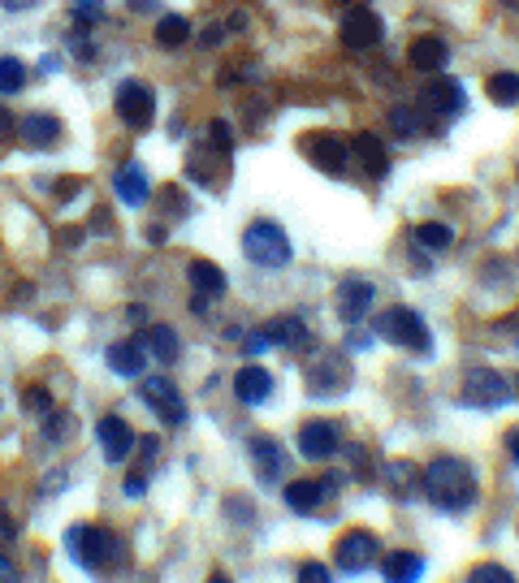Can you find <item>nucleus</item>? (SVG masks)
Wrapping results in <instances>:
<instances>
[{"label": "nucleus", "mask_w": 519, "mask_h": 583, "mask_svg": "<svg viewBox=\"0 0 519 583\" xmlns=\"http://www.w3.org/2000/svg\"><path fill=\"white\" fill-rule=\"evenodd\" d=\"M425 497L446 510V515H464L477 506L481 497V484H477V467L468 458H455V454H438L429 467H425Z\"/></svg>", "instance_id": "nucleus-1"}, {"label": "nucleus", "mask_w": 519, "mask_h": 583, "mask_svg": "<svg viewBox=\"0 0 519 583\" xmlns=\"http://www.w3.org/2000/svg\"><path fill=\"white\" fill-rule=\"evenodd\" d=\"M69 549L78 558V567H87L91 575H104L113 580L117 571H126V545L113 528H100V523H78L69 536Z\"/></svg>", "instance_id": "nucleus-2"}, {"label": "nucleus", "mask_w": 519, "mask_h": 583, "mask_svg": "<svg viewBox=\"0 0 519 583\" xmlns=\"http://www.w3.org/2000/svg\"><path fill=\"white\" fill-rule=\"evenodd\" d=\"M243 256L260 269H286L295 260V243L277 221H251L243 230Z\"/></svg>", "instance_id": "nucleus-3"}, {"label": "nucleus", "mask_w": 519, "mask_h": 583, "mask_svg": "<svg viewBox=\"0 0 519 583\" xmlns=\"http://www.w3.org/2000/svg\"><path fill=\"white\" fill-rule=\"evenodd\" d=\"M377 333H381L390 346H403V350H412V354H429V350H433V333H429L425 315L412 311V307H390V311H381V315H377Z\"/></svg>", "instance_id": "nucleus-4"}, {"label": "nucleus", "mask_w": 519, "mask_h": 583, "mask_svg": "<svg viewBox=\"0 0 519 583\" xmlns=\"http://www.w3.org/2000/svg\"><path fill=\"white\" fill-rule=\"evenodd\" d=\"M459 398H464V406H472V411H503V406L516 398V389H511V380H507L503 372H494V367H468Z\"/></svg>", "instance_id": "nucleus-5"}, {"label": "nucleus", "mask_w": 519, "mask_h": 583, "mask_svg": "<svg viewBox=\"0 0 519 583\" xmlns=\"http://www.w3.org/2000/svg\"><path fill=\"white\" fill-rule=\"evenodd\" d=\"M464 108H468V91H464V82L451 78V74H433V82H429L425 95H420V113H425L429 121L446 126V121H455Z\"/></svg>", "instance_id": "nucleus-6"}, {"label": "nucleus", "mask_w": 519, "mask_h": 583, "mask_svg": "<svg viewBox=\"0 0 519 583\" xmlns=\"http://www.w3.org/2000/svg\"><path fill=\"white\" fill-rule=\"evenodd\" d=\"M377 562H381V541H377L373 532L351 528V532L338 536V545H334V567H338L342 575H364V571H373Z\"/></svg>", "instance_id": "nucleus-7"}, {"label": "nucleus", "mask_w": 519, "mask_h": 583, "mask_svg": "<svg viewBox=\"0 0 519 583\" xmlns=\"http://www.w3.org/2000/svg\"><path fill=\"white\" fill-rule=\"evenodd\" d=\"M299 152H303L321 173H329V178H342L347 165H351V143H347L342 134H334V130H312V134H303V139H299Z\"/></svg>", "instance_id": "nucleus-8"}, {"label": "nucleus", "mask_w": 519, "mask_h": 583, "mask_svg": "<svg viewBox=\"0 0 519 583\" xmlns=\"http://www.w3.org/2000/svg\"><path fill=\"white\" fill-rule=\"evenodd\" d=\"M113 108H117L121 126H130V130H147V126L156 121V95H152V87L139 82V78H126V82L113 91Z\"/></svg>", "instance_id": "nucleus-9"}, {"label": "nucleus", "mask_w": 519, "mask_h": 583, "mask_svg": "<svg viewBox=\"0 0 519 583\" xmlns=\"http://www.w3.org/2000/svg\"><path fill=\"white\" fill-rule=\"evenodd\" d=\"M351 385V363L342 350H321L312 354L308 363V393L312 398H329V393H342Z\"/></svg>", "instance_id": "nucleus-10"}, {"label": "nucleus", "mask_w": 519, "mask_h": 583, "mask_svg": "<svg viewBox=\"0 0 519 583\" xmlns=\"http://www.w3.org/2000/svg\"><path fill=\"white\" fill-rule=\"evenodd\" d=\"M338 35H342V43H347L351 52H368V48H377V43H381L386 22H381V13H377V9L355 4V9H347V13H342Z\"/></svg>", "instance_id": "nucleus-11"}, {"label": "nucleus", "mask_w": 519, "mask_h": 583, "mask_svg": "<svg viewBox=\"0 0 519 583\" xmlns=\"http://www.w3.org/2000/svg\"><path fill=\"white\" fill-rule=\"evenodd\" d=\"M342 450V424L338 419H308L299 428V454L303 458H334Z\"/></svg>", "instance_id": "nucleus-12"}, {"label": "nucleus", "mask_w": 519, "mask_h": 583, "mask_svg": "<svg viewBox=\"0 0 519 583\" xmlns=\"http://www.w3.org/2000/svg\"><path fill=\"white\" fill-rule=\"evenodd\" d=\"M139 398L165 419V424H182L186 419V402H182V393H178V385L173 380H165V376H152V380H143L139 385Z\"/></svg>", "instance_id": "nucleus-13"}, {"label": "nucleus", "mask_w": 519, "mask_h": 583, "mask_svg": "<svg viewBox=\"0 0 519 583\" xmlns=\"http://www.w3.org/2000/svg\"><path fill=\"white\" fill-rule=\"evenodd\" d=\"M256 333L264 337L269 350H273V346H282V350H308V341H312L308 320L295 315V311H290V315H273V320H264Z\"/></svg>", "instance_id": "nucleus-14"}, {"label": "nucleus", "mask_w": 519, "mask_h": 583, "mask_svg": "<svg viewBox=\"0 0 519 583\" xmlns=\"http://www.w3.org/2000/svg\"><path fill=\"white\" fill-rule=\"evenodd\" d=\"M95 441H100V450H104L108 463H126V458L134 454V445H139L134 428H130L121 415H104V419L95 424Z\"/></svg>", "instance_id": "nucleus-15"}, {"label": "nucleus", "mask_w": 519, "mask_h": 583, "mask_svg": "<svg viewBox=\"0 0 519 583\" xmlns=\"http://www.w3.org/2000/svg\"><path fill=\"white\" fill-rule=\"evenodd\" d=\"M338 476H321V480H290L286 484V506L295 510V515H316V506L325 502V497H334L338 493Z\"/></svg>", "instance_id": "nucleus-16"}, {"label": "nucleus", "mask_w": 519, "mask_h": 583, "mask_svg": "<svg viewBox=\"0 0 519 583\" xmlns=\"http://www.w3.org/2000/svg\"><path fill=\"white\" fill-rule=\"evenodd\" d=\"M407 65L433 78V74H442L451 65V43L442 35H416L412 48H407Z\"/></svg>", "instance_id": "nucleus-17"}, {"label": "nucleus", "mask_w": 519, "mask_h": 583, "mask_svg": "<svg viewBox=\"0 0 519 583\" xmlns=\"http://www.w3.org/2000/svg\"><path fill=\"white\" fill-rule=\"evenodd\" d=\"M373 298H377V286H373L368 277H347V282L338 286V315H342V324L355 328V324L368 315Z\"/></svg>", "instance_id": "nucleus-18"}, {"label": "nucleus", "mask_w": 519, "mask_h": 583, "mask_svg": "<svg viewBox=\"0 0 519 583\" xmlns=\"http://www.w3.org/2000/svg\"><path fill=\"white\" fill-rule=\"evenodd\" d=\"M13 134H17V143H22V147L43 152V147H52V143L61 139V121H56L52 113H26V117H17Z\"/></svg>", "instance_id": "nucleus-19"}, {"label": "nucleus", "mask_w": 519, "mask_h": 583, "mask_svg": "<svg viewBox=\"0 0 519 583\" xmlns=\"http://www.w3.org/2000/svg\"><path fill=\"white\" fill-rule=\"evenodd\" d=\"M234 398L243 406H264L273 398V372L260 367V363H247L238 376H234Z\"/></svg>", "instance_id": "nucleus-20"}, {"label": "nucleus", "mask_w": 519, "mask_h": 583, "mask_svg": "<svg viewBox=\"0 0 519 583\" xmlns=\"http://www.w3.org/2000/svg\"><path fill=\"white\" fill-rule=\"evenodd\" d=\"M104 363H108L117 376H143L147 350H143V341H134V337H121V341H113V346L104 350Z\"/></svg>", "instance_id": "nucleus-21"}, {"label": "nucleus", "mask_w": 519, "mask_h": 583, "mask_svg": "<svg viewBox=\"0 0 519 583\" xmlns=\"http://www.w3.org/2000/svg\"><path fill=\"white\" fill-rule=\"evenodd\" d=\"M113 186H117V195H121V204H130V208H139V204H147V173H143V165L139 160H126V165H117V173H113Z\"/></svg>", "instance_id": "nucleus-22"}, {"label": "nucleus", "mask_w": 519, "mask_h": 583, "mask_svg": "<svg viewBox=\"0 0 519 583\" xmlns=\"http://www.w3.org/2000/svg\"><path fill=\"white\" fill-rule=\"evenodd\" d=\"M381 575L386 583H416L425 575V558L420 554H412V549H394V554H381Z\"/></svg>", "instance_id": "nucleus-23"}, {"label": "nucleus", "mask_w": 519, "mask_h": 583, "mask_svg": "<svg viewBox=\"0 0 519 583\" xmlns=\"http://www.w3.org/2000/svg\"><path fill=\"white\" fill-rule=\"evenodd\" d=\"M186 282H191V290L199 294L204 302L225 294V273H221L212 260H191V264H186Z\"/></svg>", "instance_id": "nucleus-24"}, {"label": "nucleus", "mask_w": 519, "mask_h": 583, "mask_svg": "<svg viewBox=\"0 0 519 583\" xmlns=\"http://www.w3.org/2000/svg\"><path fill=\"white\" fill-rule=\"evenodd\" d=\"M139 341H143V350L156 354L160 363H178V359H182V341H178V333H173L169 324H147Z\"/></svg>", "instance_id": "nucleus-25"}, {"label": "nucleus", "mask_w": 519, "mask_h": 583, "mask_svg": "<svg viewBox=\"0 0 519 583\" xmlns=\"http://www.w3.org/2000/svg\"><path fill=\"white\" fill-rule=\"evenodd\" d=\"M355 156H360L364 173H373V178H386V173H390V152H386V143H381L373 130L355 134Z\"/></svg>", "instance_id": "nucleus-26"}, {"label": "nucleus", "mask_w": 519, "mask_h": 583, "mask_svg": "<svg viewBox=\"0 0 519 583\" xmlns=\"http://www.w3.org/2000/svg\"><path fill=\"white\" fill-rule=\"evenodd\" d=\"M251 467L260 480H277L282 476V445L273 437H251Z\"/></svg>", "instance_id": "nucleus-27"}, {"label": "nucleus", "mask_w": 519, "mask_h": 583, "mask_svg": "<svg viewBox=\"0 0 519 583\" xmlns=\"http://www.w3.org/2000/svg\"><path fill=\"white\" fill-rule=\"evenodd\" d=\"M412 247L416 251H429V256H442V251H451V243H455V230L451 225H442V221H425V225H416L412 230Z\"/></svg>", "instance_id": "nucleus-28"}, {"label": "nucleus", "mask_w": 519, "mask_h": 583, "mask_svg": "<svg viewBox=\"0 0 519 583\" xmlns=\"http://www.w3.org/2000/svg\"><path fill=\"white\" fill-rule=\"evenodd\" d=\"M390 489L407 502V497L425 493V471H420L416 463H407V458H403V463H394V467H390Z\"/></svg>", "instance_id": "nucleus-29"}, {"label": "nucleus", "mask_w": 519, "mask_h": 583, "mask_svg": "<svg viewBox=\"0 0 519 583\" xmlns=\"http://www.w3.org/2000/svg\"><path fill=\"white\" fill-rule=\"evenodd\" d=\"M191 39V22L182 17V13H165L160 22H156V43L160 48H178V43H186Z\"/></svg>", "instance_id": "nucleus-30"}, {"label": "nucleus", "mask_w": 519, "mask_h": 583, "mask_svg": "<svg viewBox=\"0 0 519 583\" xmlns=\"http://www.w3.org/2000/svg\"><path fill=\"white\" fill-rule=\"evenodd\" d=\"M485 91H490V100H494V104L511 108V104H519V74H511V69H503V74H490Z\"/></svg>", "instance_id": "nucleus-31"}, {"label": "nucleus", "mask_w": 519, "mask_h": 583, "mask_svg": "<svg viewBox=\"0 0 519 583\" xmlns=\"http://www.w3.org/2000/svg\"><path fill=\"white\" fill-rule=\"evenodd\" d=\"M26 65L17 56H0V95H22L26 91Z\"/></svg>", "instance_id": "nucleus-32"}, {"label": "nucleus", "mask_w": 519, "mask_h": 583, "mask_svg": "<svg viewBox=\"0 0 519 583\" xmlns=\"http://www.w3.org/2000/svg\"><path fill=\"white\" fill-rule=\"evenodd\" d=\"M390 126L399 130V139H416V134H420V113H416V104H399V108L390 113Z\"/></svg>", "instance_id": "nucleus-33"}, {"label": "nucleus", "mask_w": 519, "mask_h": 583, "mask_svg": "<svg viewBox=\"0 0 519 583\" xmlns=\"http://www.w3.org/2000/svg\"><path fill=\"white\" fill-rule=\"evenodd\" d=\"M69 17H74V26H100L104 22V0H74L69 4Z\"/></svg>", "instance_id": "nucleus-34"}, {"label": "nucleus", "mask_w": 519, "mask_h": 583, "mask_svg": "<svg viewBox=\"0 0 519 583\" xmlns=\"http://www.w3.org/2000/svg\"><path fill=\"white\" fill-rule=\"evenodd\" d=\"M468 583H519L503 562H477L472 571H468Z\"/></svg>", "instance_id": "nucleus-35"}, {"label": "nucleus", "mask_w": 519, "mask_h": 583, "mask_svg": "<svg viewBox=\"0 0 519 583\" xmlns=\"http://www.w3.org/2000/svg\"><path fill=\"white\" fill-rule=\"evenodd\" d=\"M295 583H334V571H329L325 562H303Z\"/></svg>", "instance_id": "nucleus-36"}, {"label": "nucleus", "mask_w": 519, "mask_h": 583, "mask_svg": "<svg viewBox=\"0 0 519 583\" xmlns=\"http://www.w3.org/2000/svg\"><path fill=\"white\" fill-rule=\"evenodd\" d=\"M43 432H48L52 441H61V437H69V415H65V411H52V419L43 424Z\"/></svg>", "instance_id": "nucleus-37"}, {"label": "nucleus", "mask_w": 519, "mask_h": 583, "mask_svg": "<svg viewBox=\"0 0 519 583\" xmlns=\"http://www.w3.org/2000/svg\"><path fill=\"white\" fill-rule=\"evenodd\" d=\"M225 35H230V26H221V22H212L204 35H199V48H217V43H225Z\"/></svg>", "instance_id": "nucleus-38"}, {"label": "nucleus", "mask_w": 519, "mask_h": 583, "mask_svg": "<svg viewBox=\"0 0 519 583\" xmlns=\"http://www.w3.org/2000/svg\"><path fill=\"white\" fill-rule=\"evenodd\" d=\"M26 406L39 411V415H52V398H48L43 389H30V393H26Z\"/></svg>", "instance_id": "nucleus-39"}, {"label": "nucleus", "mask_w": 519, "mask_h": 583, "mask_svg": "<svg viewBox=\"0 0 519 583\" xmlns=\"http://www.w3.org/2000/svg\"><path fill=\"white\" fill-rule=\"evenodd\" d=\"M126 493H130V497H143V493H147V476H143V471H130V476H126Z\"/></svg>", "instance_id": "nucleus-40"}, {"label": "nucleus", "mask_w": 519, "mask_h": 583, "mask_svg": "<svg viewBox=\"0 0 519 583\" xmlns=\"http://www.w3.org/2000/svg\"><path fill=\"white\" fill-rule=\"evenodd\" d=\"M503 445H507V454H511V463L519 467V424L507 428V437H503Z\"/></svg>", "instance_id": "nucleus-41"}, {"label": "nucleus", "mask_w": 519, "mask_h": 583, "mask_svg": "<svg viewBox=\"0 0 519 583\" xmlns=\"http://www.w3.org/2000/svg\"><path fill=\"white\" fill-rule=\"evenodd\" d=\"M13 126H17V117H13V113H9L4 104H0V143H4L9 134H13Z\"/></svg>", "instance_id": "nucleus-42"}, {"label": "nucleus", "mask_w": 519, "mask_h": 583, "mask_svg": "<svg viewBox=\"0 0 519 583\" xmlns=\"http://www.w3.org/2000/svg\"><path fill=\"white\" fill-rule=\"evenodd\" d=\"M0 583H17V567L9 554H0Z\"/></svg>", "instance_id": "nucleus-43"}, {"label": "nucleus", "mask_w": 519, "mask_h": 583, "mask_svg": "<svg viewBox=\"0 0 519 583\" xmlns=\"http://www.w3.org/2000/svg\"><path fill=\"white\" fill-rule=\"evenodd\" d=\"M78 191H82V182H78V178H74V182H61V186H56V199H74Z\"/></svg>", "instance_id": "nucleus-44"}, {"label": "nucleus", "mask_w": 519, "mask_h": 583, "mask_svg": "<svg viewBox=\"0 0 519 583\" xmlns=\"http://www.w3.org/2000/svg\"><path fill=\"white\" fill-rule=\"evenodd\" d=\"M156 4H160V0H126L130 13H156Z\"/></svg>", "instance_id": "nucleus-45"}, {"label": "nucleus", "mask_w": 519, "mask_h": 583, "mask_svg": "<svg viewBox=\"0 0 519 583\" xmlns=\"http://www.w3.org/2000/svg\"><path fill=\"white\" fill-rule=\"evenodd\" d=\"M39 0H0V9H9V13H26V9H35Z\"/></svg>", "instance_id": "nucleus-46"}, {"label": "nucleus", "mask_w": 519, "mask_h": 583, "mask_svg": "<svg viewBox=\"0 0 519 583\" xmlns=\"http://www.w3.org/2000/svg\"><path fill=\"white\" fill-rule=\"evenodd\" d=\"M13 532H17V528H13V523H9V515L0 510V536H13Z\"/></svg>", "instance_id": "nucleus-47"}, {"label": "nucleus", "mask_w": 519, "mask_h": 583, "mask_svg": "<svg viewBox=\"0 0 519 583\" xmlns=\"http://www.w3.org/2000/svg\"><path fill=\"white\" fill-rule=\"evenodd\" d=\"M208 583H230V580H225V575H212V580H208Z\"/></svg>", "instance_id": "nucleus-48"}, {"label": "nucleus", "mask_w": 519, "mask_h": 583, "mask_svg": "<svg viewBox=\"0 0 519 583\" xmlns=\"http://www.w3.org/2000/svg\"><path fill=\"white\" fill-rule=\"evenodd\" d=\"M503 4H507V9H519V0H503Z\"/></svg>", "instance_id": "nucleus-49"}, {"label": "nucleus", "mask_w": 519, "mask_h": 583, "mask_svg": "<svg viewBox=\"0 0 519 583\" xmlns=\"http://www.w3.org/2000/svg\"><path fill=\"white\" fill-rule=\"evenodd\" d=\"M516 398H519V380H516Z\"/></svg>", "instance_id": "nucleus-50"}]
</instances>
